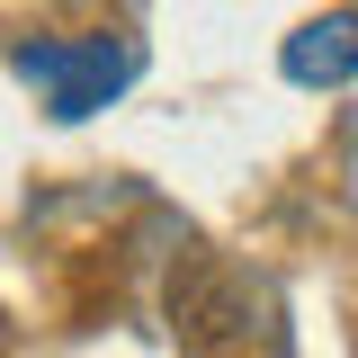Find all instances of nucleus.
Wrapping results in <instances>:
<instances>
[{"label":"nucleus","instance_id":"nucleus-1","mask_svg":"<svg viewBox=\"0 0 358 358\" xmlns=\"http://www.w3.org/2000/svg\"><path fill=\"white\" fill-rule=\"evenodd\" d=\"M18 81L45 90V108L63 117V126H81V117H99L117 90L134 81V45H108V36H90V45H63V36H27L18 54Z\"/></svg>","mask_w":358,"mask_h":358},{"label":"nucleus","instance_id":"nucleus-2","mask_svg":"<svg viewBox=\"0 0 358 358\" xmlns=\"http://www.w3.org/2000/svg\"><path fill=\"white\" fill-rule=\"evenodd\" d=\"M358 72V9H331V18H305L296 36H287V81L305 90H331Z\"/></svg>","mask_w":358,"mask_h":358}]
</instances>
